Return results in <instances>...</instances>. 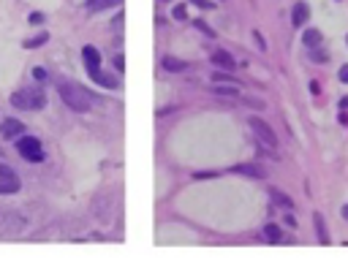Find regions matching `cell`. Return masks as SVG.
I'll list each match as a JSON object with an SVG mask.
<instances>
[{"label": "cell", "mask_w": 348, "mask_h": 266, "mask_svg": "<svg viewBox=\"0 0 348 266\" xmlns=\"http://www.w3.org/2000/svg\"><path fill=\"white\" fill-rule=\"evenodd\" d=\"M11 106L22 109V111H38L46 106V92L41 84H30V87H22L11 95Z\"/></svg>", "instance_id": "7a4b0ae2"}, {"label": "cell", "mask_w": 348, "mask_h": 266, "mask_svg": "<svg viewBox=\"0 0 348 266\" xmlns=\"http://www.w3.org/2000/svg\"><path fill=\"white\" fill-rule=\"evenodd\" d=\"M60 98L65 101V106L74 109V111L84 114V111L93 109V95L76 82H60Z\"/></svg>", "instance_id": "6da1fadb"}, {"label": "cell", "mask_w": 348, "mask_h": 266, "mask_svg": "<svg viewBox=\"0 0 348 266\" xmlns=\"http://www.w3.org/2000/svg\"><path fill=\"white\" fill-rule=\"evenodd\" d=\"M19 187H22V182H19V174H16L11 166L0 163V196L19 193Z\"/></svg>", "instance_id": "5b68a950"}, {"label": "cell", "mask_w": 348, "mask_h": 266, "mask_svg": "<svg viewBox=\"0 0 348 266\" xmlns=\"http://www.w3.org/2000/svg\"><path fill=\"white\" fill-rule=\"evenodd\" d=\"M114 68H117L120 73L125 71V60H123V54H117V57H114Z\"/></svg>", "instance_id": "ffe728a7"}, {"label": "cell", "mask_w": 348, "mask_h": 266, "mask_svg": "<svg viewBox=\"0 0 348 266\" xmlns=\"http://www.w3.org/2000/svg\"><path fill=\"white\" fill-rule=\"evenodd\" d=\"M307 19H310V6L299 0V3L294 6V11H291V25H294V27H299V25H305Z\"/></svg>", "instance_id": "9c48e42d"}, {"label": "cell", "mask_w": 348, "mask_h": 266, "mask_svg": "<svg viewBox=\"0 0 348 266\" xmlns=\"http://www.w3.org/2000/svg\"><path fill=\"white\" fill-rule=\"evenodd\" d=\"M212 63L218 65V68H223V71H234L237 68V63H234V57H231L229 52H223V49H218V52H212V57H210Z\"/></svg>", "instance_id": "ba28073f"}, {"label": "cell", "mask_w": 348, "mask_h": 266, "mask_svg": "<svg viewBox=\"0 0 348 266\" xmlns=\"http://www.w3.org/2000/svg\"><path fill=\"white\" fill-rule=\"evenodd\" d=\"M269 196H272V201H275L277 206H286V209H291V206H294V201H291V198H288V196L283 193V190H272Z\"/></svg>", "instance_id": "4fadbf2b"}, {"label": "cell", "mask_w": 348, "mask_h": 266, "mask_svg": "<svg viewBox=\"0 0 348 266\" xmlns=\"http://www.w3.org/2000/svg\"><path fill=\"white\" fill-rule=\"evenodd\" d=\"M161 65H163L166 71H171V73H180V71H185V68H188V63H185V60H180V57H171V54H163Z\"/></svg>", "instance_id": "30bf717a"}, {"label": "cell", "mask_w": 348, "mask_h": 266, "mask_svg": "<svg viewBox=\"0 0 348 266\" xmlns=\"http://www.w3.org/2000/svg\"><path fill=\"white\" fill-rule=\"evenodd\" d=\"M82 60H84V68L87 73H90V79H95V76L101 73V54L95 46H84L82 49Z\"/></svg>", "instance_id": "8992f818"}, {"label": "cell", "mask_w": 348, "mask_h": 266, "mask_svg": "<svg viewBox=\"0 0 348 266\" xmlns=\"http://www.w3.org/2000/svg\"><path fill=\"white\" fill-rule=\"evenodd\" d=\"M212 79H215V82H229V84H239V82L234 79V76H229V73H215Z\"/></svg>", "instance_id": "ac0fdd59"}, {"label": "cell", "mask_w": 348, "mask_h": 266, "mask_svg": "<svg viewBox=\"0 0 348 266\" xmlns=\"http://www.w3.org/2000/svg\"><path fill=\"white\" fill-rule=\"evenodd\" d=\"M30 22H33V25H41V22H44V14H38V11L30 14Z\"/></svg>", "instance_id": "44dd1931"}, {"label": "cell", "mask_w": 348, "mask_h": 266, "mask_svg": "<svg viewBox=\"0 0 348 266\" xmlns=\"http://www.w3.org/2000/svg\"><path fill=\"white\" fill-rule=\"evenodd\" d=\"M237 171H239V174H253V177H264V171H261V168H256V166H239Z\"/></svg>", "instance_id": "2e32d148"}, {"label": "cell", "mask_w": 348, "mask_h": 266, "mask_svg": "<svg viewBox=\"0 0 348 266\" xmlns=\"http://www.w3.org/2000/svg\"><path fill=\"white\" fill-rule=\"evenodd\" d=\"M316 228H318V239H321V244H329V234H326V225H324V217L316 215Z\"/></svg>", "instance_id": "5bb4252c"}, {"label": "cell", "mask_w": 348, "mask_h": 266, "mask_svg": "<svg viewBox=\"0 0 348 266\" xmlns=\"http://www.w3.org/2000/svg\"><path fill=\"white\" fill-rule=\"evenodd\" d=\"M340 82L348 84V65H343V68H340Z\"/></svg>", "instance_id": "603a6c76"}, {"label": "cell", "mask_w": 348, "mask_h": 266, "mask_svg": "<svg viewBox=\"0 0 348 266\" xmlns=\"http://www.w3.org/2000/svg\"><path fill=\"white\" fill-rule=\"evenodd\" d=\"M248 128H250V133H253V136H256V141H258V144L264 147V149H269V152H272V149H277V136H275V130L269 128L264 120L250 117Z\"/></svg>", "instance_id": "3957f363"}, {"label": "cell", "mask_w": 348, "mask_h": 266, "mask_svg": "<svg viewBox=\"0 0 348 266\" xmlns=\"http://www.w3.org/2000/svg\"><path fill=\"white\" fill-rule=\"evenodd\" d=\"M46 41V33H41V35H36V38H30V41H25V46L27 49H33V46H41Z\"/></svg>", "instance_id": "e0dca14e"}, {"label": "cell", "mask_w": 348, "mask_h": 266, "mask_svg": "<svg viewBox=\"0 0 348 266\" xmlns=\"http://www.w3.org/2000/svg\"><path fill=\"white\" fill-rule=\"evenodd\" d=\"M123 0H87V11H103V8L120 6Z\"/></svg>", "instance_id": "8fae6325"}, {"label": "cell", "mask_w": 348, "mask_h": 266, "mask_svg": "<svg viewBox=\"0 0 348 266\" xmlns=\"http://www.w3.org/2000/svg\"><path fill=\"white\" fill-rule=\"evenodd\" d=\"M340 109H343V111L348 109V98H343V101H340Z\"/></svg>", "instance_id": "d4e9b609"}, {"label": "cell", "mask_w": 348, "mask_h": 266, "mask_svg": "<svg viewBox=\"0 0 348 266\" xmlns=\"http://www.w3.org/2000/svg\"><path fill=\"white\" fill-rule=\"evenodd\" d=\"M16 152L25 160H30V163H41L44 160V147L36 136H19L16 139Z\"/></svg>", "instance_id": "277c9868"}, {"label": "cell", "mask_w": 348, "mask_h": 266, "mask_svg": "<svg viewBox=\"0 0 348 266\" xmlns=\"http://www.w3.org/2000/svg\"><path fill=\"white\" fill-rule=\"evenodd\" d=\"M22 130H25V125L19 120H3V122H0V136H3V139H19V136H22Z\"/></svg>", "instance_id": "52a82bcc"}, {"label": "cell", "mask_w": 348, "mask_h": 266, "mask_svg": "<svg viewBox=\"0 0 348 266\" xmlns=\"http://www.w3.org/2000/svg\"><path fill=\"white\" fill-rule=\"evenodd\" d=\"M190 3H196L199 8H212V3H207V0H190Z\"/></svg>", "instance_id": "cb8c5ba5"}, {"label": "cell", "mask_w": 348, "mask_h": 266, "mask_svg": "<svg viewBox=\"0 0 348 266\" xmlns=\"http://www.w3.org/2000/svg\"><path fill=\"white\" fill-rule=\"evenodd\" d=\"M174 19H188V11H185V6H174Z\"/></svg>", "instance_id": "d6986e66"}, {"label": "cell", "mask_w": 348, "mask_h": 266, "mask_svg": "<svg viewBox=\"0 0 348 266\" xmlns=\"http://www.w3.org/2000/svg\"><path fill=\"white\" fill-rule=\"evenodd\" d=\"M345 41H348V38H345Z\"/></svg>", "instance_id": "4316f807"}, {"label": "cell", "mask_w": 348, "mask_h": 266, "mask_svg": "<svg viewBox=\"0 0 348 266\" xmlns=\"http://www.w3.org/2000/svg\"><path fill=\"white\" fill-rule=\"evenodd\" d=\"M264 236H267L269 242H280V228L277 225H267L264 228Z\"/></svg>", "instance_id": "9a60e30c"}, {"label": "cell", "mask_w": 348, "mask_h": 266, "mask_svg": "<svg viewBox=\"0 0 348 266\" xmlns=\"http://www.w3.org/2000/svg\"><path fill=\"white\" fill-rule=\"evenodd\" d=\"M302 41H305L307 49H318V46H321V33H318V30H305Z\"/></svg>", "instance_id": "7c38bea8"}, {"label": "cell", "mask_w": 348, "mask_h": 266, "mask_svg": "<svg viewBox=\"0 0 348 266\" xmlns=\"http://www.w3.org/2000/svg\"><path fill=\"white\" fill-rule=\"evenodd\" d=\"M196 27H199V30H204V33H207L210 38H215V33H212V30H210V27L204 25V22H196Z\"/></svg>", "instance_id": "7402d4cb"}, {"label": "cell", "mask_w": 348, "mask_h": 266, "mask_svg": "<svg viewBox=\"0 0 348 266\" xmlns=\"http://www.w3.org/2000/svg\"><path fill=\"white\" fill-rule=\"evenodd\" d=\"M340 215H343V217H345V220H348V204L343 206V212H340Z\"/></svg>", "instance_id": "484cf974"}]
</instances>
